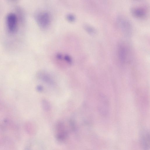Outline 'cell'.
<instances>
[{"mask_svg": "<svg viewBox=\"0 0 150 150\" xmlns=\"http://www.w3.org/2000/svg\"><path fill=\"white\" fill-rule=\"evenodd\" d=\"M37 21L39 25L41 28H45L50 25V17L47 12H42L38 14L36 18Z\"/></svg>", "mask_w": 150, "mask_h": 150, "instance_id": "7a4b0ae2", "label": "cell"}, {"mask_svg": "<svg viewBox=\"0 0 150 150\" xmlns=\"http://www.w3.org/2000/svg\"><path fill=\"white\" fill-rule=\"evenodd\" d=\"M6 22L9 30L11 32L15 31L17 23V19L16 15L13 13L9 14L7 16Z\"/></svg>", "mask_w": 150, "mask_h": 150, "instance_id": "3957f363", "label": "cell"}, {"mask_svg": "<svg viewBox=\"0 0 150 150\" xmlns=\"http://www.w3.org/2000/svg\"><path fill=\"white\" fill-rule=\"evenodd\" d=\"M38 78L41 80L51 84L54 83V81L50 76L48 73L43 71H39L38 72Z\"/></svg>", "mask_w": 150, "mask_h": 150, "instance_id": "5b68a950", "label": "cell"}, {"mask_svg": "<svg viewBox=\"0 0 150 150\" xmlns=\"http://www.w3.org/2000/svg\"><path fill=\"white\" fill-rule=\"evenodd\" d=\"M83 27L85 31L91 35H94L96 33L95 29L89 25L85 24L83 25Z\"/></svg>", "mask_w": 150, "mask_h": 150, "instance_id": "ba28073f", "label": "cell"}, {"mask_svg": "<svg viewBox=\"0 0 150 150\" xmlns=\"http://www.w3.org/2000/svg\"><path fill=\"white\" fill-rule=\"evenodd\" d=\"M142 138V143L144 148H148L149 146V135L148 132H144Z\"/></svg>", "mask_w": 150, "mask_h": 150, "instance_id": "52a82bcc", "label": "cell"}, {"mask_svg": "<svg viewBox=\"0 0 150 150\" xmlns=\"http://www.w3.org/2000/svg\"><path fill=\"white\" fill-rule=\"evenodd\" d=\"M57 58L59 59H61L62 58V55L60 54H58L56 56Z\"/></svg>", "mask_w": 150, "mask_h": 150, "instance_id": "8fae6325", "label": "cell"}, {"mask_svg": "<svg viewBox=\"0 0 150 150\" xmlns=\"http://www.w3.org/2000/svg\"></svg>", "mask_w": 150, "mask_h": 150, "instance_id": "4fadbf2b", "label": "cell"}, {"mask_svg": "<svg viewBox=\"0 0 150 150\" xmlns=\"http://www.w3.org/2000/svg\"><path fill=\"white\" fill-rule=\"evenodd\" d=\"M64 59L66 62L69 64H72V60L71 58L68 55L65 56Z\"/></svg>", "mask_w": 150, "mask_h": 150, "instance_id": "30bf717a", "label": "cell"}, {"mask_svg": "<svg viewBox=\"0 0 150 150\" xmlns=\"http://www.w3.org/2000/svg\"><path fill=\"white\" fill-rule=\"evenodd\" d=\"M37 89L39 91H41L42 90V87L41 86H39L37 87Z\"/></svg>", "mask_w": 150, "mask_h": 150, "instance_id": "7c38bea8", "label": "cell"}, {"mask_svg": "<svg viewBox=\"0 0 150 150\" xmlns=\"http://www.w3.org/2000/svg\"><path fill=\"white\" fill-rule=\"evenodd\" d=\"M67 20L70 22H73L75 20V16L72 14H69L67 16Z\"/></svg>", "mask_w": 150, "mask_h": 150, "instance_id": "9c48e42d", "label": "cell"}, {"mask_svg": "<svg viewBox=\"0 0 150 150\" xmlns=\"http://www.w3.org/2000/svg\"><path fill=\"white\" fill-rule=\"evenodd\" d=\"M132 15L136 18L140 19L145 18L146 12L143 8L138 7L132 8L130 10Z\"/></svg>", "mask_w": 150, "mask_h": 150, "instance_id": "277c9868", "label": "cell"}, {"mask_svg": "<svg viewBox=\"0 0 150 150\" xmlns=\"http://www.w3.org/2000/svg\"><path fill=\"white\" fill-rule=\"evenodd\" d=\"M116 23L118 28L125 36L128 37L131 36L132 33V26L127 18L124 16L119 15L116 18Z\"/></svg>", "mask_w": 150, "mask_h": 150, "instance_id": "6da1fadb", "label": "cell"}, {"mask_svg": "<svg viewBox=\"0 0 150 150\" xmlns=\"http://www.w3.org/2000/svg\"><path fill=\"white\" fill-rule=\"evenodd\" d=\"M118 52L119 59L121 63H124L126 60V51L124 45L122 44L118 45Z\"/></svg>", "mask_w": 150, "mask_h": 150, "instance_id": "8992f818", "label": "cell"}]
</instances>
